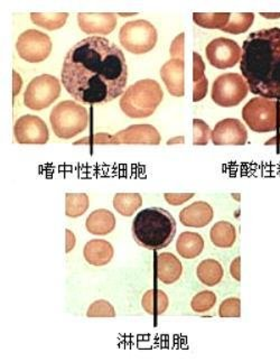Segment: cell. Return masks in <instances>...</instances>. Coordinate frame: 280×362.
Listing matches in <instances>:
<instances>
[{"instance_id":"6da1fadb","label":"cell","mask_w":280,"mask_h":362,"mask_svg":"<svg viewBox=\"0 0 280 362\" xmlns=\"http://www.w3.org/2000/svg\"><path fill=\"white\" fill-rule=\"evenodd\" d=\"M61 79L75 100L86 104H107L123 95L128 65L116 44L101 36H89L68 52Z\"/></svg>"},{"instance_id":"7a4b0ae2","label":"cell","mask_w":280,"mask_h":362,"mask_svg":"<svg viewBox=\"0 0 280 362\" xmlns=\"http://www.w3.org/2000/svg\"><path fill=\"white\" fill-rule=\"evenodd\" d=\"M240 70L254 95L280 100V29L251 33L243 42Z\"/></svg>"},{"instance_id":"3957f363","label":"cell","mask_w":280,"mask_h":362,"mask_svg":"<svg viewBox=\"0 0 280 362\" xmlns=\"http://www.w3.org/2000/svg\"><path fill=\"white\" fill-rule=\"evenodd\" d=\"M178 230L174 217L162 207L140 211L132 221V237L140 247L160 251L169 247Z\"/></svg>"},{"instance_id":"277c9868","label":"cell","mask_w":280,"mask_h":362,"mask_svg":"<svg viewBox=\"0 0 280 362\" xmlns=\"http://www.w3.org/2000/svg\"><path fill=\"white\" fill-rule=\"evenodd\" d=\"M163 99V90L157 81L145 79L129 86L121 97L120 108L129 118H147L157 109Z\"/></svg>"},{"instance_id":"5b68a950","label":"cell","mask_w":280,"mask_h":362,"mask_svg":"<svg viewBox=\"0 0 280 362\" xmlns=\"http://www.w3.org/2000/svg\"><path fill=\"white\" fill-rule=\"evenodd\" d=\"M49 121L56 137L71 139L88 128L89 113L75 101L65 100L53 108Z\"/></svg>"},{"instance_id":"8992f818","label":"cell","mask_w":280,"mask_h":362,"mask_svg":"<svg viewBox=\"0 0 280 362\" xmlns=\"http://www.w3.org/2000/svg\"><path fill=\"white\" fill-rule=\"evenodd\" d=\"M242 118L255 132H278L280 128V101L257 97L243 107Z\"/></svg>"},{"instance_id":"52a82bcc","label":"cell","mask_w":280,"mask_h":362,"mask_svg":"<svg viewBox=\"0 0 280 362\" xmlns=\"http://www.w3.org/2000/svg\"><path fill=\"white\" fill-rule=\"evenodd\" d=\"M157 29L145 19L132 20L125 24L119 32L123 47L132 54H146L157 44Z\"/></svg>"},{"instance_id":"ba28073f","label":"cell","mask_w":280,"mask_h":362,"mask_svg":"<svg viewBox=\"0 0 280 362\" xmlns=\"http://www.w3.org/2000/svg\"><path fill=\"white\" fill-rule=\"evenodd\" d=\"M61 95V84L54 75L40 74L33 79L24 93V104L29 109L40 111L51 106Z\"/></svg>"},{"instance_id":"9c48e42d","label":"cell","mask_w":280,"mask_h":362,"mask_svg":"<svg viewBox=\"0 0 280 362\" xmlns=\"http://www.w3.org/2000/svg\"><path fill=\"white\" fill-rule=\"evenodd\" d=\"M249 93V86L242 75L224 73L217 77L212 86V100L217 106L235 107L240 104Z\"/></svg>"},{"instance_id":"30bf717a","label":"cell","mask_w":280,"mask_h":362,"mask_svg":"<svg viewBox=\"0 0 280 362\" xmlns=\"http://www.w3.org/2000/svg\"><path fill=\"white\" fill-rule=\"evenodd\" d=\"M16 49L20 58L26 62L40 63L51 54V38L38 29H27L20 35L16 43Z\"/></svg>"},{"instance_id":"8fae6325","label":"cell","mask_w":280,"mask_h":362,"mask_svg":"<svg viewBox=\"0 0 280 362\" xmlns=\"http://www.w3.org/2000/svg\"><path fill=\"white\" fill-rule=\"evenodd\" d=\"M205 55L212 66L220 70L230 69L241 61L242 49L230 38H215L208 44Z\"/></svg>"},{"instance_id":"7c38bea8","label":"cell","mask_w":280,"mask_h":362,"mask_svg":"<svg viewBox=\"0 0 280 362\" xmlns=\"http://www.w3.org/2000/svg\"><path fill=\"white\" fill-rule=\"evenodd\" d=\"M15 139L18 144L45 145L49 139L47 125L38 116H22L15 123Z\"/></svg>"},{"instance_id":"4fadbf2b","label":"cell","mask_w":280,"mask_h":362,"mask_svg":"<svg viewBox=\"0 0 280 362\" xmlns=\"http://www.w3.org/2000/svg\"><path fill=\"white\" fill-rule=\"evenodd\" d=\"M212 141L215 146L235 145L242 146L248 139L246 127L239 119L226 118L219 121L212 130Z\"/></svg>"},{"instance_id":"5bb4252c","label":"cell","mask_w":280,"mask_h":362,"mask_svg":"<svg viewBox=\"0 0 280 362\" xmlns=\"http://www.w3.org/2000/svg\"><path fill=\"white\" fill-rule=\"evenodd\" d=\"M160 135L152 125H132L111 136L112 145H160Z\"/></svg>"},{"instance_id":"9a60e30c","label":"cell","mask_w":280,"mask_h":362,"mask_svg":"<svg viewBox=\"0 0 280 362\" xmlns=\"http://www.w3.org/2000/svg\"><path fill=\"white\" fill-rule=\"evenodd\" d=\"M77 23L86 34L108 35L117 26V15L114 13H80Z\"/></svg>"},{"instance_id":"2e32d148","label":"cell","mask_w":280,"mask_h":362,"mask_svg":"<svg viewBox=\"0 0 280 362\" xmlns=\"http://www.w3.org/2000/svg\"><path fill=\"white\" fill-rule=\"evenodd\" d=\"M184 68H185L184 60L171 58L160 69L162 80L164 81L166 88L173 97L180 98L185 95Z\"/></svg>"},{"instance_id":"e0dca14e","label":"cell","mask_w":280,"mask_h":362,"mask_svg":"<svg viewBox=\"0 0 280 362\" xmlns=\"http://www.w3.org/2000/svg\"><path fill=\"white\" fill-rule=\"evenodd\" d=\"M213 209L208 202L196 201L180 212V221L184 227L204 228L213 220Z\"/></svg>"},{"instance_id":"ac0fdd59","label":"cell","mask_w":280,"mask_h":362,"mask_svg":"<svg viewBox=\"0 0 280 362\" xmlns=\"http://www.w3.org/2000/svg\"><path fill=\"white\" fill-rule=\"evenodd\" d=\"M183 274V266L180 259L171 253H163L156 258V276L163 284L171 285L178 282Z\"/></svg>"},{"instance_id":"d6986e66","label":"cell","mask_w":280,"mask_h":362,"mask_svg":"<svg viewBox=\"0 0 280 362\" xmlns=\"http://www.w3.org/2000/svg\"><path fill=\"white\" fill-rule=\"evenodd\" d=\"M115 251L110 242L103 239H92L86 242L83 249V256L92 266H106L111 262Z\"/></svg>"},{"instance_id":"ffe728a7","label":"cell","mask_w":280,"mask_h":362,"mask_svg":"<svg viewBox=\"0 0 280 362\" xmlns=\"http://www.w3.org/2000/svg\"><path fill=\"white\" fill-rule=\"evenodd\" d=\"M86 230L95 236H107L116 227V218L111 211L98 209L86 219Z\"/></svg>"},{"instance_id":"44dd1931","label":"cell","mask_w":280,"mask_h":362,"mask_svg":"<svg viewBox=\"0 0 280 362\" xmlns=\"http://www.w3.org/2000/svg\"><path fill=\"white\" fill-rule=\"evenodd\" d=\"M204 249V239L200 233L185 231L182 233L176 242L178 255L185 259H194L200 256Z\"/></svg>"},{"instance_id":"7402d4cb","label":"cell","mask_w":280,"mask_h":362,"mask_svg":"<svg viewBox=\"0 0 280 362\" xmlns=\"http://www.w3.org/2000/svg\"><path fill=\"white\" fill-rule=\"evenodd\" d=\"M205 64L198 52L193 53V101L203 100L208 95L209 81L206 79Z\"/></svg>"},{"instance_id":"603a6c76","label":"cell","mask_w":280,"mask_h":362,"mask_svg":"<svg viewBox=\"0 0 280 362\" xmlns=\"http://www.w3.org/2000/svg\"><path fill=\"white\" fill-rule=\"evenodd\" d=\"M212 244L217 248H231L237 240L235 226L228 221H219L210 231Z\"/></svg>"},{"instance_id":"cb8c5ba5","label":"cell","mask_w":280,"mask_h":362,"mask_svg":"<svg viewBox=\"0 0 280 362\" xmlns=\"http://www.w3.org/2000/svg\"><path fill=\"white\" fill-rule=\"evenodd\" d=\"M196 275L202 284L213 288L222 281L224 270L215 259H205L199 265Z\"/></svg>"},{"instance_id":"d4e9b609","label":"cell","mask_w":280,"mask_h":362,"mask_svg":"<svg viewBox=\"0 0 280 362\" xmlns=\"http://www.w3.org/2000/svg\"><path fill=\"white\" fill-rule=\"evenodd\" d=\"M143 205L139 193H117L114 198V207L123 217H132Z\"/></svg>"},{"instance_id":"484cf974","label":"cell","mask_w":280,"mask_h":362,"mask_svg":"<svg viewBox=\"0 0 280 362\" xmlns=\"http://www.w3.org/2000/svg\"><path fill=\"white\" fill-rule=\"evenodd\" d=\"M143 310L150 315H162L169 308V297L160 290H149L141 301Z\"/></svg>"},{"instance_id":"4316f807","label":"cell","mask_w":280,"mask_h":362,"mask_svg":"<svg viewBox=\"0 0 280 362\" xmlns=\"http://www.w3.org/2000/svg\"><path fill=\"white\" fill-rule=\"evenodd\" d=\"M68 18L69 13H31L33 23L49 31L62 29Z\"/></svg>"},{"instance_id":"83f0119b","label":"cell","mask_w":280,"mask_h":362,"mask_svg":"<svg viewBox=\"0 0 280 362\" xmlns=\"http://www.w3.org/2000/svg\"><path fill=\"white\" fill-rule=\"evenodd\" d=\"M230 13H194L193 20L199 26L222 31L229 22Z\"/></svg>"},{"instance_id":"f1b7e54d","label":"cell","mask_w":280,"mask_h":362,"mask_svg":"<svg viewBox=\"0 0 280 362\" xmlns=\"http://www.w3.org/2000/svg\"><path fill=\"white\" fill-rule=\"evenodd\" d=\"M89 196L86 193H66L65 214L75 219L83 216L89 209Z\"/></svg>"},{"instance_id":"f546056e","label":"cell","mask_w":280,"mask_h":362,"mask_svg":"<svg viewBox=\"0 0 280 362\" xmlns=\"http://www.w3.org/2000/svg\"><path fill=\"white\" fill-rule=\"evenodd\" d=\"M254 22H255L254 13H235V14L230 13L229 22L222 31L229 34H242L251 27Z\"/></svg>"},{"instance_id":"4dcf8cb0","label":"cell","mask_w":280,"mask_h":362,"mask_svg":"<svg viewBox=\"0 0 280 362\" xmlns=\"http://www.w3.org/2000/svg\"><path fill=\"white\" fill-rule=\"evenodd\" d=\"M215 303H217V295L213 292L202 290L192 299L191 308L195 313H205L215 308Z\"/></svg>"},{"instance_id":"1f68e13d","label":"cell","mask_w":280,"mask_h":362,"mask_svg":"<svg viewBox=\"0 0 280 362\" xmlns=\"http://www.w3.org/2000/svg\"><path fill=\"white\" fill-rule=\"evenodd\" d=\"M212 137V130L209 125L202 119L193 120V145L195 146H205L209 144Z\"/></svg>"},{"instance_id":"d6a6232c","label":"cell","mask_w":280,"mask_h":362,"mask_svg":"<svg viewBox=\"0 0 280 362\" xmlns=\"http://www.w3.org/2000/svg\"><path fill=\"white\" fill-rule=\"evenodd\" d=\"M86 316L88 317H115L116 310L108 301L99 299L90 305L89 310L86 312Z\"/></svg>"},{"instance_id":"836d02e7","label":"cell","mask_w":280,"mask_h":362,"mask_svg":"<svg viewBox=\"0 0 280 362\" xmlns=\"http://www.w3.org/2000/svg\"><path fill=\"white\" fill-rule=\"evenodd\" d=\"M219 315L221 317H240L241 301L237 297H230L221 303L219 308Z\"/></svg>"},{"instance_id":"e575fe53","label":"cell","mask_w":280,"mask_h":362,"mask_svg":"<svg viewBox=\"0 0 280 362\" xmlns=\"http://www.w3.org/2000/svg\"><path fill=\"white\" fill-rule=\"evenodd\" d=\"M193 196H194V193H165L164 194L166 201L171 205H183L191 200Z\"/></svg>"},{"instance_id":"d590c367","label":"cell","mask_w":280,"mask_h":362,"mask_svg":"<svg viewBox=\"0 0 280 362\" xmlns=\"http://www.w3.org/2000/svg\"><path fill=\"white\" fill-rule=\"evenodd\" d=\"M184 38H185V34L182 33V34L178 35V38L173 40L171 49H169L172 58L184 60Z\"/></svg>"},{"instance_id":"8d00e7d4","label":"cell","mask_w":280,"mask_h":362,"mask_svg":"<svg viewBox=\"0 0 280 362\" xmlns=\"http://www.w3.org/2000/svg\"><path fill=\"white\" fill-rule=\"evenodd\" d=\"M241 258L240 257H237V258L232 262L231 266H230V273H231V276L237 281V282H240L241 281Z\"/></svg>"},{"instance_id":"74e56055","label":"cell","mask_w":280,"mask_h":362,"mask_svg":"<svg viewBox=\"0 0 280 362\" xmlns=\"http://www.w3.org/2000/svg\"><path fill=\"white\" fill-rule=\"evenodd\" d=\"M22 86H23V80L20 78V75L16 71H14L13 72V95H14V97L20 93Z\"/></svg>"},{"instance_id":"f35d334b","label":"cell","mask_w":280,"mask_h":362,"mask_svg":"<svg viewBox=\"0 0 280 362\" xmlns=\"http://www.w3.org/2000/svg\"><path fill=\"white\" fill-rule=\"evenodd\" d=\"M65 251L66 253H70V251L75 247V242H77V239H75V233H72L69 229H66L65 230Z\"/></svg>"},{"instance_id":"ab89813d","label":"cell","mask_w":280,"mask_h":362,"mask_svg":"<svg viewBox=\"0 0 280 362\" xmlns=\"http://www.w3.org/2000/svg\"><path fill=\"white\" fill-rule=\"evenodd\" d=\"M265 145H266V146H270V145H272V146H278V145H280V134H278V135L267 141Z\"/></svg>"},{"instance_id":"60d3db41","label":"cell","mask_w":280,"mask_h":362,"mask_svg":"<svg viewBox=\"0 0 280 362\" xmlns=\"http://www.w3.org/2000/svg\"><path fill=\"white\" fill-rule=\"evenodd\" d=\"M260 16L267 19H278L280 18V13H260Z\"/></svg>"},{"instance_id":"b9f144b4","label":"cell","mask_w":280,"mask_h":362,"mask_svg":"<svg viewBox=\"0 0 280 362\" xmlns=\"http://www.w3.org/2000/svg\"><path fill=\"white\" fill-rule=\"evenodd\" d=\"M182 143H184V137L183 136H178L176 139L167 141V145L182 144Z\"/></svg>"},{"instance_id":"7bdbcfd3","label":"cell","mask_w":280,"mask_h":362,"mask_svg":"<svg viewBox=\"0 0 280 362\" xmlns=\"http://www.w3.org/2000/svg\"><path fill=\"white\" fill-rule=\"evenodd\" d=\"M138 13H119V16H123V17H129V16H134Z\"/></svg>"}]
</instances>
